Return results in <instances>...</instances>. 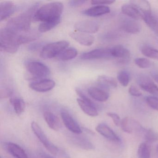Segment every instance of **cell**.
I'll list each match as a JSON object with an SVG mask.
<instances>
[{"label":"cell","instance_id":"cell-1","mask_svg":"<svg viewBox=\"0 0 158 158\" xmlns=\"http://www.w3.org/2000/svg\"><path fill=\"white\" fill-rule=\"evenodd\" d=\"M37 4L33 5L26 11L9 21L6 27L19 34H24L31 30L32 18L37 11Z\"/></svg>","mask_w":158,"mask_h":158},{"label":"cell","instance_id":"cell-2","mask_svg":"<svg viewBox=\"0 0 158 158\" xmlns=\"http://www.w3.org/2000/svg\"><path fill=\"white\" fill-rule=\"evenodd\" d=\"M23 43L22 36L7 27L0 31V49L2 51L14 53L18 50L19 46Z\"/></svg>","mask_w":158,"mask_h":158},{"label":"cell","instance_id":"cell-3","mask_svg":"<svg viewBox=\"0 0 158 158\" xmlns=\"http://www.w3.org/2000/svg\"><path fill=\"white\" fill-rule=\"evenodd\" d=\"M63 10L64 5L61 2L47 3L37 10L33 19L42 23L56 20L61 18Z\"/></svg>","mask_w":158,"mask_h":158},{"label":"cell","instance_id":"cell-4","mask_svg":"<svg viewBox=\"0 0 158 158\" xmlns=\"http://www.w3.org/2000/svg\"><path fill=\"white\" fill-rule=\"evenodd\" d=\"M31 126L34 134L51 153L55 156L62 155V152L60 151V150L48 139L38 124L36 122H33L31 123Z\"/></svg>","mask_w":158,"mask_h":158},{"label":"cell","instance_id":"cell-5","mask_svg":"<svg viewBox=\"0 0 158 158\" xmlns=\"http://www.w3.org/2000/svg\"><path fill=\"white\" fill-rule=\"evenodd\" d=\"M66 41H59L50 43L44 46L40 52V56L43 59H50L59 56L69 46Z\"/></svg>","mask_w":158,"mask_h":158},{"label":"cell","instance_id":"cell-6","mask_svg":"<svg viewBox=\"0 0 158 158\" xmlns=\"http://www.w3.org/2000/svg\"><path fill=\"white\" fill-rule=\"evenodd\" d=\"M26 68L30 74L36 78L47 77L50 73L48 67L40 62H30L27 64Z\"/></svg>","mask_w":158,"mask_h":158},{"label":"cell","instance_id":"cell-7","mask_svg":"<svg viewBox=\"0 0 158 158\" xmlns=\"http://www.w3.org/2000/svg\"><path fill=\"white\" fill-rule=\"evenodd\" d=\"M60 115L63 122L67 129L76 135H79L82 133V130L79 125L75 121L68 111L64 109L61 110Z\"/></svg>","mask_w":158,"mask_h":158},{"label":"cell","instance_id":"cell-8","mask_svg":"<svg viewBox=\"0 0 158 158\" xmlns=\"http://www.w3.org/2000/svg\"><path fill=\"white\" fill-rule=\"evenodd\" d=\"M111 48H98L83 53L80 56L82 60H95L112 58Z\"/></svg>","mask_w":158,"mask_h":158},{"label":"cell","instance_id":"cell-9","mask_svg":"<svg viewBox=\"0 0 158 158\" xmlns=\"http://www.w3.org/2000/svg\"><path fill=\"white\" fill-rule=\"evenodd\" d=\"M136 81L138 85L144 91L158 97V87L149 77L145 75L139 76Z\"/></svg>","mask_w":158,"mask_h":158},{"label":"cell","instance_id":"cell-10","mask_svg":"<svg viewBox=\"0 0 158 158\" xmlns=\"http://www.w3.org/2000/svg\"><path fill=\"white\" fill-rule=\"evenodd\" d=\"M77 31L86 34H94L98 30L99 25L95 21L85 20L77 22L74 25Z\"/></svg>","mask_w":158,"mask_h":158},{"label":"cell","instance_id":"cell-11","mask_svg":"<svg viewBox=\"0 0 158 158\" xmlns=\"http://www.w3.org/2000/svg\"><path fill=\"white\" fill-rule=\"evenodd\" d=\"M55 83L51 79H44L41 81L32 82L29 87L37 92H45L52 89L55 87Z\"/></svg>","mask_w":158,"mask_h":158},{"label":"cell","instance_id":"cell-12","mask_svg":"<svg viewBox=\"0 0 158 158\" xmlns=\"http://www.w3.org/2000/svg\"><path fill=\"white\" fill-rule=\"evenodd\" d=\"M121 127L124 132L129 134L135 130L142 131L144 129L138 122L128 117L123 118L121 121Z\"/></svg>","mask_w":158,"mask_h":158},{"label":"cell","instance_id":"cell-13","mask_svg":"<svg viewBox=\"0 0 158 158\" xmlns=\"http://www.w3.org/2000/svg\"><path fill=\"white\" fill-rule=\"evenodd\" d=\"M69 35L72 38L83 46H91L95 40L94 36L86 33L79 32H71Z\"/></svg>","mask_w":158,"mask_h":158},{"label":"cell","instance_id":"cell-14","mask_svg":"<svg viewBox=\"0 0 158 158\" xmlns=\"http://www.w3.org/2000/svg\"><path fill=\"white\" fill-rule=\"evenodd\" d=\"M15 5L10 1L3 2L0 3V21L2 22L12 15L15 11Z\"/></svg>","mask_w":158,"mask_h":158},{"label":"cell","instance_id":"cell-15","mask_svg":"<svg viewBox=\"0 0 158 158\" xmlns=\"http://www.w3.org/2000/svg\"><path fill=\"white\" fill-rule=\"evenodd\" d=\"M96 130L102 135L109 140L115 142H119L120 139L114 132L104 123L98 125L96 127Z\"/></svg>","mask_w":158,"mask_h":158},{"label":"cell","instance_id":"cell-16","mask_svg":"<svg viewBox=\"0 0 158 158\" xmlns=\"http://www.w3.org/2000/svg\"><path fill=\"white\" fill-rule=\"evenodd\" d=\"M44 119L48 126L55 131H59L62 127V124L58 116L49 111L44 112Z\"/></svg>","mask_w":158,"mask_h":158},{"label":"cell","instance_id":"cell-17","mask_svg":"<svg viewBox=\"0 0 158 158\" xmlns=\"http://www.w3.org/2000/svg\"><path fill=\"white\" fill-rule=\"evenodd\" d=\"M71 143L74 146L84 149L92 150L94 148V146L87 139L84 137L78 135L71 136L69 138Z\"/></svg>","mask_w":158,"mask_h":158},{"label":"cell","instance_id":"cell-18","mask_svg":"<svg viewBox=\"0 0 158 158\" xmlns=\"http://www.w3.org/2000/svg\"><path fill=\"white\" fill-rule=\"evenodd\" d=\"M5 146L8 152L15 158H28L24 150L17 144L7 142L5 143Z\"/></svg>","mask_w":158,"mask_h":158},{"label":"cell","instance_id":"cell-19","mask_svg":"<svg viewBox=\"0 0 158 158\" xmlns=\"http://www.w3.org/2000/svg\"><path fill=\"white\" fill-rule=\"evenodd\" d=\"M88 93L93 99L100 102L107 101L109 98V94L106 91L96 87L89 88Z\"/></svg>","mask_w":158,"mask_h":158},{"label":"cell","instance_id":"cell-20","mask_svg":"<svg viewBox=\"0 0 158 158\" xmlns=\"http://www.w3.org/2000/svg\"><path fill=\"white\" fill-rule=\"evenodd\" d=\"M77 100L79 107L85 113L91 117L98 116V113L93 102L85 101L81 98H77Z\"/></svg>","mask_w":158,"mask_h":158},{"label":"cell","instance_id":"cell-21","mask_svg":"<svg viewBox=\"0 0 158 158\" xmlns=\"http://www.w3.org/2000/svg\"><path fill=\"white\" fill-rule=\"evenodd\" d=\"M110 9L107 6H98L91 7L83 12L85 15L90 17H98L110 13Z\"/></svg>","mask_w":158,"mask_h":158},{"label":"cell","instance_id":"cell-22","mask_svg":"<svg viewBox=\"0 0 158 158\" xmlns=\"http://www.w3.org/2000/svg\"><path fill=\"white\" fill-rule=\"evenodd\" d=\"M122 13L131 19L135 20L142 19V14L139 10L132 4H124L122 6Z\"/></svg>","mask_w":158,"mask_h":158},{"label":"cell","instance_id":"cell-23","mask_svg":"<svg viewBox=\"0 0 158 158\" xmlns=\"http://www.w3.org/2000/svg\"><path fill=\"white\" fill-rule=\"evenodd\" d=\"M122 27L127 33L136 34L139 32L140 27L139 24L136 20L129 18H125L122 22Z\"/></svg>","mask_w":158,"mask_h":158},{"label":"cell","instance_id":"cell-24","mask_svg":"<svg viewBox=\"0 0 158 158\" xmlns=\"http://www.w3.org/2000/svg\"><path fill=\"white\" fill-rule=\"evenodd\" d=\"M113 58H121L127 60L130 57V53L128 49L122 45L115 46L111 48Z\"/></svg>","mask_w":158,"mask_h":158},{"label":"cell","instance_id":"cell-25","mask_svg":"<svg viewBox=\"0 0 158 158\" xmlns=\"http://www.w3.org/2000/svg\"><path fill=\"white\" fill-rule=\"evenodd\" d=\"M142 18L147 25L152 29L158 32V21L152 15L151 11L142 14Z\"/></svg>","mask_w":158,"mask_h":158},{"label":"cell","instance_id":"cell-26","mask_svg":"<svg viewBox=\"0 0 158 158\" xmlns=\"http://www.w3.org/2000/svg\"><path fill=\"white\" fill-rule=\"evenodd\" d=\"M10 101L15 113L17 115H21L25 109L26 104L24 101L21 98L17 97L11 98Z\"/></svg>","mask_w":158,"mask_h":158},{"label":"cell","instance_id":"cell-27","mask_svg":"<svg viewBox=\"0 0 158 158\" xmlns=\"http://www.w3.org/2000/svg\"><path fill=\"white\" fill-rule=\"evenodd\" d=\"M98 81L100 85L104 87L109 88H116L117 86V81L113 77L105 75L99 76Z\"/></svg>","mask_w":158,"mask_h":158},{"label":"cell","instance_id":"cell-28","mask_svg":"<svg viewBox=\"0 0 158 158\" xmlns=\"http://www.w3.org/2000/svg\"><path fill=\"white\" fill-rule=\"evenodd\" d=\"M61 22V18L52 21L43 22L39 27V31L40 33H45L53 29L59 24Z\"/></svg>","mask_w":158,"mask_h":158},{"label":"cell","instance_id":"cell-29","mask_svg":"<svg viewBox=\"0 0 158 158\" xmlns=\"http://www.w3.org/2000/svg\"><path fill=\"white\" fill-rule=\"evenodd\" d=\"M77 51L75 48H70L64 50L58 56V58L62 61H67L73 59L77 57Z\"/></svg>","mask_w":158,"mask_h":158},{"label":"cell","instance_id":"cell-30","mask_svg":"<svg viewBox=\"0 0 158 158\" xmlns=\"http://www.w3.org/2000/svg\"><path fill=\"white\" fill-rule=\"evenodd\" d=\"M131 4L137 8L141 14L151 11V6L148 1H133Z\"/></svg>","mask_w":158,"mask_h":158},{"label":"cell","instance_id":"cell-31","mask_svg":"<svg viewBox=\"0 0 158 158\" xmlns=\"http://www.w3.org/2000/svg\"><path fill=\"white\" fill-rule=\"evenodd\" d=\"M141 51L146 57L158 60V50L148 46H144L141 48Z\"/></svg>","mask_w":158,"mask_h":158},{"label":"cell","instance_id":"cell-32","mask_svg":"<svg viewBox=\"0 0 158 158\" xmlns=\"http://www.w3.org/2000/svg\"><path fill=\"white\" fill-rule=\"evenodd\" d=\"M150 148L146 143H142L139 145L138 150L139 158H150Z\"/></svg>","mask_w":158,"mask_h":158},{"label":"cell","instance_id":"cell-33","mask_svg":"<svg viewBox=\"0 0 158 158\" xmlns=\"http://www.w3.org/2000/svg\"><path fill=\"white\" fill-rule=\"evenodd\" d=\"M117 79L123 86H127L130 80V74L126 70L120 71L117 75Z\"/></svg>","mask_w":158,"mask_h":158},{"label":"cell","instance_id":"cell-34","mask_svg":"<svg viewBox=\"0 0 158 158\" xmlns=\"http://www.w3.org/2000/svg\"><path fill=\"white\" fill-rule=\"evenodd\" d=\"M144 138L148 142H156L158 140V134L152 129H143Z\"/></svg>","mask_w":158,"mask_h":158},{"label":"cell","instance_id":"cell-35","mask_svg":"<svg viewBox=\"0 0 158 158\" xmlns=\"http://www.w3.org/2000/svg\"><path fill=\"white\" fill-rule=\"evenodd\" d=\"M135 63L139 68L147 69L151 66V63L148 59L144 58H138L135 60Z\"/></svg>","mask_w":158,"mask_h":158},{"label":"cell","instance_id":"cell-36","mask_svg":"<svg viewBox=\"0 0 158 158\" xmlns=\"http://www.w3.org/2000/svg\"><path fill=\"white\" fill-rule=\"evenodd\" d=\"M146 102L150 107L158 111V97L149 96L146 98Z\"/></svg>","mask_w":158,"mask_h":158},{"label":"cell","instance_id":"cell-37","mask_svg":"<svg viewBox=\"0 0 158 158\" xmlns=\"http://www.w3.org/2000/svg\"><path fill=\"white\" fill-rule=\"evenodd\" d=\"M13 93V90L10 87H4L3 89H1V92H0V96L1 98H9L12 96Z\"/></svg>","mask_w":158,"mask_h":158},{"label":"cell","instance_id":"cell-38","mask_svg":"<svg viewBox=\"0 0 158 158\" xmlns=\"http://www.w3.org/2000/svg\"><path fill=\"white\" fill-rule=\"evenodd\" d=\"M114 1L112 0H92L91 1V3L96 6H106V5L112 4L114 3Z\"/></svg>","mask_w":158,"mask_h":158},{"label":"cell","instance_id":"cell-39","mask_svg":"<svg viewBox=\"0 0 158 158\" xmlns=\"http://www.w3.org/2000/svg\"><path fill=\"white\" fill-rule=\"evenodd\" d=\"M107 115L111 118L115 126H119L121 125V119H120V116L118 114L114 113L109 112L107 113Z\"/></svg>","mask_w":158,"mask_h":158},{"label":"cell","instance_id":"cell-40","mask_svg":"<svg viewBox=\"0 0 158 158\" xmlns=\"http://www.w3.org/2000/svg\"><path fill=\"white\" fill-rule=\"evenodd\" d=\"M128 91L131 96H134V97H140L142 95V93L137 88L133 85L130 86Z\"/></svg>","mask_w":158,"mask_h":158},{"label":"cell","instance_id":"cell-41","mask_svg":"<svg viewBox=\"0 0 158 158\" xmlns=\"http://www.w3.org/2000/svg\"><path fill=\"white\" fill-rule=\"evenodd\" d=\"M86 2L85 0H77V1H71L69 2V5L71 7H78L84 4Z\"/></svg>","mask_w":158,"mask_h":158},{"label":"cell","instance_id":"cell-42","mask_svg":"<svg viewBox=\"0 0 158 158\" xmlns=\"http://www.w3.org/2000/svg\"><path fill=\"white\" fill-rule=\"evenodd\" d=\"M40 156H41V158H55L44 152L40 153Z\"/></svg>","mask_w":158,"mask_h":158},{"label":"cell","instance_id":"cell-43","mask_svg":"<svg viewBox=\"0 0 158 158\" xmlns=\"http://www.w3.org/2000/svg\"><path fill=\"white\" fill-rule=\"evenodd\" d=\"M152 76L154 80L158 84V73H152Z\"/></svg>","mask_w":158,"mask_h":158},{"label":"cell","instance_id":"cell-44","mask_svg":"<svg viewBox=\"0 0 158 158\" xmlns=\"http://www.w3.org/2000/svg\"><path fill=\"white\" fill-rule=\"evenodd\" d=\"M156 151H157V154L158 155V144L157 146V148H156Z\"/></svg>","mask_w":158,"mask_h":158},{"label":"cell","instance_id":"cell-45","mask_svg":"<svg viewBox=\"0 0 158 158\" xmlns=\"http://www.w3.org/2000/svg\"><path fill=\"white\" fill-rule=\"evenodd\" d=\"M1 158H2V157H1Z\"/></svg>","mask_w":158,"mask_h":158}]
</instances>
